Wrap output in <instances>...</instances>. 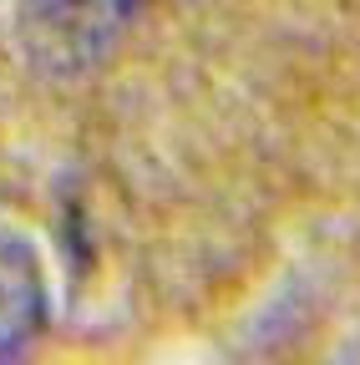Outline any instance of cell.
I'll return each mask as SVG.
<instances>
[{"instance_id": "6da1fadb", "label": "cell", "mask_w": 360, "mask_h": 365, "mask_svg": "<svg viewBox=\"0 0 360 365\" xmlns=\"http://www.w3.org/2000/svg\"><path fill=\"white\" fill-rule=\"evenodd\" d=\"M16 6L36 61L51 71H81L112 51V41L148 0H16Z\"/></svg>"}, {"instance_id": "7a4b0ae2", "label": "cell", "mask_w": 360, "mask_h": 365, "mask_svg": "<svg viewBox=\"0 0 360 365\" xmlns=\"http://www.w3.org/2000/svg\"><path fill=\"white\" fill-rule=\"evenodd\" d=\"M46 325V279L31 244L0 228V355H16Z\"/></svg>"}]
</instances>
